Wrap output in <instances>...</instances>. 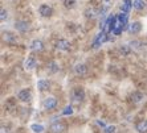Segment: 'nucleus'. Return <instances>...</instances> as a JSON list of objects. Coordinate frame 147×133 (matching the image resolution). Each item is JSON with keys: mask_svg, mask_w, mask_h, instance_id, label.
Here are the masks:
<instances>
[{"mask_svg": "<svg viewBox=\"0 0 147 133\" xmlns=\"http://www.w3.org/2000/svg\"><path fill=\"white\" fill-rule=\"evenodd\" d=\"M3 40L5 42H8V44H15V42L17 41L16 36H15L12 32H3Z\"/></svg>", "mask_w": 147, "mask_h": 133, "instance_id": "obj_7", "label": "nucleus"}, {"mask_svg": "<svg viewBox=\"0 0 147 133\" xmlns=\"http://www.w3.org/2000/svg\"><path fill=\"white\" fill-rule=\"evenodd\" d=\"M131 7H134V3L131 1V0H123L121 9H122L123 13H129V12H130V9H131Z\"/></svg>", "mask_w": 147, "mask_h": 133, "instance_id": "obj_11", "label": "nucleus"}, {"mask_svg": "<svg viewBox=\"0 0 147 133\" xmlns=\"http://www.w3.org/2000/svg\"><path fill=\"white\" fill-rule=\"evenodd\" d=\"M85 16L88 17V19H94V17L97 16V9L94 7H89L85 11Z\"/></svg>", "mask_w": 147, "mask_h": 133, "instance_id": "obj_16", "label": "nucleus"}, {"mask_svg": "<svg viewBox=\"0 0 147 133\" xmlns=\"http://www.w3.org/2000/svg\"><path fill=\"white\" fill-rule=\"evenodd\" d=\"M115 126L114 125H111V126H106L105 128V133H115Z\"/></svg>", "mask_w": 147, "mask_h": 133, "instance_id": "obj_23", "label": "nucleus"}, {"mask_svg": "<svg viewBox=\"0 0 147 133\" xmlns=\"http://www.w3.org/2000/svg\"><path fill=\"white\" fill-rule=\"evenodd\" d=\"M37 88L40 90V91H45V90H48L49 88V82L48 80H44V79L38 80L37 82Z\"/></svg>", "mask_w": 147, "mask_h": 133, "instance_id": "obj_17", "label": "nucleus"}, {"mask_svg": "<svg viewBox=\"0 0 147 133\" xmlns=\"http://www.w3.org/2000/svg\"><path fill=\"white\" fill-rule=\"evenodd\" d=\"M7 17H8L7 11H5V9H1V15H0V20H1V21L7 20Z\"/></svg>", "mask_w": 147, "mask_h": 133, "instance_id": "obj_24", "label": "nucleus"}, {"mask_svg": "<svg viewBox=\"0 0 147 133\" xmlns=\"http://www.w3.org/2000/svg\"><path fill=\"white\" fill-rule=\"evenodd\" d=\"M15 28L19 32H21V33H25V32L29 31V24L27 21H16L15 23Z\"/></svg>", "mask_w": 147, "mask_h": 133, "instance_id": "obj_6", "label": "nucleus"}, {"mask_svg": "<svg viewBox=\"0 0 147 133\" xmlns=\"http://www.w3.org/2000/svg\"><path fill=\"white\" fill-rule=\"evenodd\" d=\"M137 130L139 133H147V120H140L139 123L135 125Z\"/></svg>", "mask_w": 147, "mask_h": 133, "instance_id": "obj_14", "label": "nucleus"}, {"mask_svg": "<svg viewBox=\"0 0 147 133\" xmlns=\"http://www.w3.org/2000/svg\"><path fill=\"white\" fill-rule=\"evenodd\" d=\"M38 12H40V15L42 17H49L53 13V9H52V7L48 5V4H42V5H40V8H38Z\"/></svg>", "mask_w": 147, "mask_h": 133, "instance_id": "obj_4", "label": "nucleus"}, {"mask_svg": "<svg viewBox=\"0 0 147 133\" xmlns=\"http://www.w3.org/2000/svg\"><path fill=\"white\" fill-rule=\"evenodd\" d=\"M84 99H85V91L82 88H74L72 92V103L73 104H77V106H80L82 102H84Z\"/></svg>", "mask_w": 147, "mask_h": 133, "instance_id": "obj_1", "label": "nucleus"}, {"mask_svg": "<svg viewBox=\"0 0 147 133\" xmlns=\"http://www.w3.org/2000/svg\"><path fill=\"white\" fill-rule=\"evenodd\" d=\"M51 133H62L64 130L66 129V126L64 123H61V121H55V123L51 125Z\"/></svg>", "mask_w": 147, "mask_h": 133, "instance_id": "obj_2", "label": "nucleus"}, {"mask_svg": "<svg viewBox=\"0 0 147 133\" xmlns=\"http://www.w3.org/2000/svg\"><path fill=\"white\" fill-rule=\"evenodd\" d=\"M146 7V0H134V8L138 11L143 9Z\"/></svg>", "mask_w": 147, "mask_h": 133, "instance_id": "obj_18", "label": "nucleus"}, {"mask_svg": "<svg viewBox=\"0 0 147 133\" xmlns=\"http://www.w3.org/2000/svg\"><path fill=\"white\" fill-rule=\"evenodd\" d=\"M31 49L33 51H41L44 49V44H42V41H40V40H33L31 44Z\"/></svg>", "mask_w": 147, "mask_h": 133, "instance_id": "obj_13", "label": "nucleus"}, {"mask_svg": "<svg viewBox=\"0 0 147 133\" xmlns=\"http://www.w3.org/2000/svg\"><path fill=\"white\" fill-rule=\"evenodd\" d=\"M97 124H98L99 126H102V128H105V123H103V121H101V120H98V121H97Z\"/></svg>", "mask_w": 147, "mask_h": 133, "instance_id": "obj_26", "label": "nucleus"}, {"mask_svg": "<svg viewBox=\"0 0 147 133\" xmlns=\"http://www.w3.org/2000/svg\"><path fill=\"white\" fill-rule=\"evenodd\" d=\"M74 71L77 75H85L86 72H88V67H86V65H84V63H77V65L74 66Z\"/></svg>", "mask_w": 147, "mask_h": 133, "instance_id": "obj_12", "label": "nucleus"}, {"mask_svg": "<svg viewBox=\"0 0 147 133\" xmlns=\"http://www.w3.org/2000/svg\"><path fill=\"white\" fill-rule=\"evenodd\" d=\"M106 1H109V0H106Z\"/></svg>", "mask_w": 147, "mask_h": 133, "instance_id": "obj_27", "label": "nucleus"}, {"mask_svg": "<svg viewBox=\"0 0 147 133\" xmlns=\"http://www.w3.org/2000/svg\"><path fill=\"white\" fill-rule=\"evenodd\" d=\"M72 113H73V108H72V106L65 107V109L62 111V115H72Z\"/></svg>", "mask_w": 147, "mask_h": 133, "instance_id": "obj_22", "label": "nucleus"}, {"mask_svg": "<svg viewBox=\"0 0 147 133\" xmlns=\"http://www.w3.org/2000/svg\"><path fill=\"white\" fill-rule=\"evenodd\" d=\"M64 3H65V7H68V8L70 7V8H72L73 5H74V3H76V1H74V0H65Z\"/></svg>", "mask_w": 147, "mask_h": 133, "instance_id": "obj_25", "label": "nucleus"}, {"mask_svg": "<svg viewBox=\"0 0 147 133\" xmlns=\"http://www.w3.org/2000/svg\"><path fill=\"white\" fill-rule=\"evenodd\" d=\"M48 70L51 72H57L58 70H60V67H58V65L56 63L55 61H52V62H49L48 63Z\"/></svg>", "mask_w": 147, "mask_h": 133, "instance_id": "obj_19", "label": "nucleus"}, {"mask_svg": "<svg viewBox=\"0 0 147 133\" xmlns=\"http://www.w3.org/2000/svg\"><path fill=\"white\" fill-rule=\"evenodd\" d=\"M146 46H147V44H146Z\"/></svg>", "mask_w": 147, "mask_h": 133, "instance_id": "obj_28", "label": "nucleus"}, {"mask_svg": "<svg viewBox=\"0 0 147 133\" xmlns=\"http://www.w3.org/2000/svg\"><path fill=\"white\" fill-rule=\"evenodd\" d=\"M140 29H142V24H140L139 21H134V23H131L130 27H129V32L133 34H137L140 32Z\"/></svg>", "mask_w": 147, "mask_h": 133, "instance_id": "obj_9", "label": "nucleus"}, {"mask_svg": "<svg viewBox=\"0 0 147 133\" xmlns=\"http://www.w3.org/2000/svg\"><path fill=\"white\" fill-rule=\"evenodd\" d=\"M56 48L58 49V50L61 51H68L69 49H70V42L68 41V40H58L57 44H56Z\"/></svg>", "mask_w": 147, "mask_h": 133, "instance_id": "obj_5", "label": "nucleus"}, {"mask_svg": "<svg viewBox=\"0 0 147 133\" xmlns=\"http://www.w3.org/2000/svg\"><path fill=\"white\" fill-rule=\"evenodd\" d=\"M119 51L122 53L123 55H126V54H129V53H130V48H129L127 45H123V46H121V48H119Z\"/></svg>", "mask_w": 147, "mask_h": 133, "instance_id": "obj_21", "label": "nucleus"}, {"mask_svg": "<svg viewBox=\"0 0 147 133\" xmlns=\"http://www.w3.org/2000/svg\"><path fill=\"white\" fill-rule=\"evenodd\" d=\"M17 98H19L21 102H29L32 98V94L29 90H21V91L19 92V95H17Z\"/></svg>", "mask_w": 147, "mask_h": 133, "instance_id": "obj_8", "label": "nucleus"}, {"mask_svg": "<svg viewBox=\"0 0 147 133\" xmlns=\"http://www.w3.org/2000/svg\"><path fill=\"white\" fill-rule=\"evenodd\" d=\"M34 66H36V59H34L33 55L27 57V59H25V62H24V67L27 68V70H31V68H33Z\"/></svg>", "mask_w": 147, "mask_h": 133, "instance_id": "obj_10", "label": "nucleus"}, {"mask_svg": "<svg viewBox=\"0 0 147 133\" xmlns=\"http://www.w3.org/2000/svg\"><path fill=\"white\" fill-rule=\"evenodd\" d=\"M42 107H44L45 109H53L57 107V99H55V98H47V99L42 102Z\"/></svg>", "mask_w": 147, "mask_h": 133, "instance_id": "obj_3", "label": "nucleus"}, {"mask_svg": "<svg viewBox=\"0 0 147 133\" xmlns=\"http://www.w3.org/2000/svg\"><path fill=\"white\" fill-rule=\"evenodd\" d=\"M31 129L33 130L34 133H41L42 130H44V126L40 125V124H32V125H31Z\"/></svg>", "mask_w": 147, "mask_h": 133, "instance_id": "obj_20", "label": "nucleus"}, {"mask_svg": "<svg viewBox=\"0 0 147 133\" xmlns=\"http://www.w3.org/2000/svg\"><path fill=\"white\" fill-rule=\"evenodd\" d=\"M143 94L142 92H138V91H135V92H133V95H131V100H133L134 103H140L142 100H143Z\"/></svg>", "mask_w": 147, "mask_h": 133, "instance_id": "obj_15", "label": "nucleus"}]
</instances>
